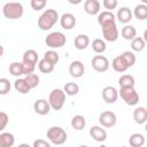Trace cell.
I'll use <instances>...</instances> for the list:
<instances>
[{"label":"cell","instance_id":"obj_1","mask_svg":"<svg viewBox=\"0 0 147 147\" xmlns=\"http://www.w3.org/2000/svg\"><path fill=\"white\" fill-rule=\"evenodd\" d=\"M57 21H60L57 10L52 9V8L46 9L38 18V28L41 31H48L56 24Z\"/></svg>","mask_w":147,"mask_h":147},{"label":"cell","instance_id":"obj_2","mask_svg":"<svg viewBox=\"0 0 147 147\" xmlns=\"http://www.w3.org/2000/svg\"><path fill=\"white\" fill-rule=\"evenodd\" d=\"M2 14L8 20H18L24 14V8L21 2L17 1H9L3 5Z\"/></svg>","mask_w":147,"mask_h":147},{"label":"cell","instance_id":"obj_3","mask_svg":"<svg viewBox=\"0 0 147 147\" xmlns=\"http://www.w3.org/2000/svg\"><path fill=\"white\" fill-rule=\"evenodd\" d=\"M118 93L127 106H136L140 100L139 93L136 91L134 86H122Z\"/></svg>","mask_w":147,"mask_h":147},{"label":"cell","instance_id":"obj_4","mask_svg":"<svg viewBox=\"0 0 147 147\" xmlns=\"http://www.w3.org/2000/svg\"><path fill=\"white\" fill-rule=\"evenodd\" d=\"M65 99H67V93L64 92V90H61V88L52 90L48 96L49 105L54 110H61L65 103Z\"/></svg>","mask_w":147,"mask_h":147},{"label":"cell","instance_id":"obj_5","mask_svg":"<svg viewBox=\"0 0 147 147\" xmlns=\"http://www.w3.org/2000/svg\"><path fill=\"white\" fill-rule=\"evenodd\" d=\"M46 137L53 145H62L67 141L68 134L61 126H51L46 132Z\"/></svg>","mask_w":147,"mask_h":147},{"label":"cell","instance_id":"obj_6","mask_svg":"<svg viewBox=\"0 0 147 147\" xmlns=\"http://www.w3.org/2000/svg\"><path fill=\"white\" fill-rule=\"evenodd\" d=\"M67 42V37L60 32V31H54V32H51L49 34L46 36L45 38V44L47 47L52 48V49H56V48H60L62 46H64Z\"/></svg>","mask_w":147,"mask_h":147},{"label":"cell","instance_id":"obj_7","mask_svg":"<svg viewBox=\"0 0 147 147\" xmlns=\"http://www.w3.org/2000/svg\"><path fill=\"white\" fill-rule=\"evenodd\" d=\"M101 30H102L103 39L106 41H109V42L116 41L117 38H118V36H119V32H118L116 22H108V23L101 25Z\"/></svg>","mask_w":147,"mask_h":147},{"label":"cell","instance_id":"obj_8","mask_svg":"<svg viewBox=\"0 0 147 147\" xmlns=\"http://www.w3.org/2000/svg\"><path fill=\"white\" fill-rule=\"evenodd\" d=\"M99 123L103 127H113L117 123V117L114 111L106 110L99 115Z\"/></svg>","mask_w":147,"mask_h":147},{"label":"cell","instance_id":"obj_9","mask_svg":"<svg viewBox=\"0 0 147 147\" xmlns=\"http://www.w3.org/2000/svg\"><path fill=\"white\" fill-rule=\"evenodd\" d=\"M92 68L98 72H106L109 69V61L105 55H95L92 59Z\"/></svg>","mask_w":147,"mask_h":147},{"label":"cell","instance_id":"obj_10","mask_svg":"<svg viewBox=\"0 0 147 147\" xmlns=\"http://www.w3.org/2000/svg\"><path fill=\"white\" fill-rule=\"evenodd\" d=\"M101 95H102V99H103V101L106 103L113 105V103H115L117 101L119 93H118L116 87H114V86H106V87H103V90L101 92Z\"/></svg>","mask_w":147,"mask_h":147},{"label":"cell","instance_id":"obj_11","mask_svg":"<svg viewBox=\"0 0 147 147\" xmlns=\"http://www.w3.org/2000/svg\"><path fill=\"white\" fill-rule=\"evenodd\" d=\"M90 136L93 140L98 142H103L107 140V131L102 125H93L90 129Z\"/></svg>","mask_w":147,"mask_h":147},{"label":"cell","instance_id":"obj_12","mask_svg":"<svg viewBox=\"0 0 147 147\" xmlns=\"http://www.w3.org/2000/svg\"><path fill=\"white\" fill-rule=\"evenodd\" d=\"M51 109H52V107L49 105V101L46 99H38L33 103V110L38 115H41V116L47 115V114H49Z\"/></svg>","mask_w":147,"mask_h":147},{"label":"cell","instance_id":"obj_13","mask_svg":"<svg viewBox=\"0 0 147 147\" xmlns=\"http://www.w3.org/2000/svg\"><path fill=\"white\" fill-rule=\"evenodd\" d=\"M84 72H85V67L82 61L76 60L69 64V74L74 78H80L84 75Z\"/></svg>","mask_w":147,"mask_h":147},{"label":"cell","instance_id":"obj_14","mask_svg":"<svg viewBox=\"0 0 147 147\" xmlns=\"http://www.w3.org/2000/svg\"><path fill=\"white\" fill-rule=\"evenodd\" d=\"M60 24H61V28H63L64 30H71L76 25L75 15L71 13H64L60 17Z\"/></svg>","mask_w":147,"mask_h":147},{"label":"cell","instance_id":"obj_15","mask_svg":"<svg viewBox=\"0 0 147 147\" xmlns=\"http://www.w3.org/2000/svg\"><path fill=\"white\" fill-rule=\"evenodd\" d=\"M100 8H101V5H100L99 0H86L84 2V10L86 14H88L91 16L99 15Z\"/></svg>","mask_w":147,"mask_h":147},{"label":"cell","instance_id":"obj_16","mask_svg":"<svg viewBox=\"0 0 147 147\" xmlns=\"http://www.w3.org/2000/svg\"><path fill=\"white\" fill-rule=\"evenodd\" d=\"M133 17V11L127 8V7H122L117 10V14H116V20L119 21L121 23L123 24H126L129 23Z\"/></svg>","mask_w":147,"mask_h":147},{"label":"cell","instance_id":"obj_17","mask_svg":"<svg viewBox=\"0 0 147 147\" xmlns=\"http://www.w3.org/2000/svg\"><path fill=\"white\" fill-rule=\"evenodd\" d=\"M132 116L137 124H145L147 122V109L145 107H137L133 110Z\"/></svg>","mask_w":147,"mask_h":147},{"label":"cell","instance_id":"obj_18","mask_svg":"<svg viewBox=\"0 0 147 147\" xmlns=\"http://www.w3.org/2000/svg\"><path fill=\"white\" fill-rule=\"evenodd\" d=\"M90 45V38L87 34H78L75 37L74 39V46L78 49V51H83V49H86L87 46Z\"/></svg>","mask_w":147,"mask_h":147},{"label":"cell","instance_id":"obj_19","mask_svg":"<svg viewBox=\"0 0 147 147\" xmlns=\"http://www.w3.org/2000/svg\"><path fill=\"white\" fill-rule=\"evenodd\" d=\"M14 88L21 94H28L31 90V87L28 84V82L25 80V78H18V77L14 82Z\"/></svg>","mask_w":147,"mask_h":147},{"label":"cell","instance_id":"obj_20","mask_svg":"<svg viewBox=\"0 0 147 147\" xmlns=\"http://www.w3.org/2000/svg\"><path fill=\"white\" fill-rule=\"evenodd\" d=\"M111 67H113V69H114L116 72H125V71L129 69V67H127V64L125 63V61H124V59L122 57V55H118V56L114 57V60H113V62H111Z\"/></svg>","mask_w":147,"mask_h":147},{"label":"cell","instance_id":"obj_21","mask_svg":"<svg viewBox=\"0 0 147 147\" xmlns=\"http://www.w3.org/2000/svg\"><path fill=\"white\" fill-rule=\"evenodd\" d=\"M15 144V137L10 132L0 133V147H13Z\"/></svg>","mask_w":147,"mask_h":147},{"label":"cell","instance_id":"obj_22","mask_svg":"<svg viewBox=\"0 0 147 147\" xmlns=\"http://www.w3.org/2000/svg\"><path fill=\"white\" fill-rule=\"evenodd\" d=\"M116 21V16L114 13H111L110 10H105V11H101L99 13L98 15V23L100 25H103L108 22H115Z\"/></svg>","mask_w":147,"mask_h":147},{"label":"cell","instance_id":"obj_23","mask_svg":"<svg viewBox=\"0 0 147 147\" xmlns=\"http://www.w3.org/2000/svg\"><path fill=\"white\" fill-rule=\"evenodd\" d=\"M71 126L76 131H82L86 126V119L83 115H75L71 118Z\"/></svg>","mask_w":147,"mask_h":147},{"label":"cell","instance_id":"obj_24","mask_svg":"<svg viewBox=\"0 0 147 147\" xmlns=\"http://www.w3.org/2000/svg\"><path fill=\"white\" fill-rule=\"evenodd\" d=\"M121 36L125 40H132L137 37V30L133 25H124L121 30Z\"/></svg>","mask_w":147,"mask_h":147},{"label":"cell","instance_id":"obj_25","mask_svg":"<svg viewBox=\"0 0 147 147\" xmlns=\"http://www.w3.org/2000/svg\"><path fill=\"white\" fill-rule=\"evenodd\" d=\"M129 145L131 147H141L145 145V137L141 133H132L129 138Z\"/></svg>","mask_w":147,"mask_h":147},{"label":"cell","instance_id":"obj_26","mask_svg":"<svg viewBox=\"0 0 147 147\" xmlns=\"http://www.w3.org/2000/svg\"><path fill=\"white\" fill-rule=\"evenodd\" d=\"M133 16L140 21L147 20V5L145 3L137 5L133 9Z\"/></svg>","mask_w":147,"mask_h":147},{"label":"cell","instance_id":"obj_27","mask_svg":"<svg viewBox=\"0 0 147 147\" xmlns=\"http://www.w3.org/2000/svg\"><path fill=\"white\" fill-rule=\"evenodd\" d=\"M9 74L14 77H20L24 75V69H23V63L22 62H11L9 64Z\"/></svg>","mask_w":147,"mask_h":147},{"label":"cell","instance_id":"obj_28","mask_svg":"<svg viewBox=\"0 0 147 147\" xmlns=\"http://www.w3.org/2000/svg\"><path fill=\"white\" fill-rule=\"evenodd\" d=\"M145 46H146V41L144 40L142 37H136L134 39L131 40V48L133 52H142L145 49Z\"/></svg>","mask_w":147,"mask_h":147},{"label":"cell","instance_id":"obj_29","mask_svg":"<svg viewBox=\"0 0 147 147\" xmlns=\"http://www.w3.org/2000/svg\"><path fill=\"white\" fill-rule=\"evenodd\" d=\"M39 57H38V53L34 51V49H28L23 53V56H22V61H25V62H30V63H33V64H37Z\"/></svg>","mask_w":147,"mask_h":147},{"label":"cell","instance_id":"obj_30","mask_svg":"<svg viewBox=\"0 0 147 147\" xmlns=\"http://www.w3.org/2000/svg\"><path fill=\"white\" fill-rule=\"evenodd\" d=\"M54 67L55 64L51 63L49 61H47L46 59H41L39 62H38V69L40 72L42 74H51L53 70H54Z\"/></svg>","mask_w":147,"mask_h":147},{"label":"cell","instance_id":"obj_31","mask_svg":"<svg viewBox=\"0 0 147 147\" xmlns=\"http://www.w3.org/2000/svg\"><path fill=\"white\" fill-rule=\"evenodd\" d=\"M107 48V45H106V40L105 39H100V38H96L92 41V49L98 53V54H102Z\"/></svg>","mask_w":147,"mask_h":147},{"label":"cell","instance_id":"obj_32","mask_svg":"<svg viewBox=\"0 0 147 147\" xmlns=\"http://www.w3.org/2000/svg\"><path fill=\"white\" fill-rule=\"evenodd\" d=\"M118 84L119 86H134L136 85V80H134V77L131 76V75H122L118 79Z\"/></svg>","mask_w":147,"mask_h":147},{"label":"cell","instance_id":"obj_33","mask_svg":"<svg viewBox=\"0 0 147 147\" xmlns=\"http://www.w3.org/2000/svg\"><path fill=\"white\" fill-rule=\"evenodd\" d=\"M44 59H46L47 61H49V62L53 63V64H57V62H59V60H60V56H59V53H57L56 51H54V49L51 48L49 51L45 52Z\"/></svg>","mask_w":147,"mask_h":147},{"label":"cell","instance_id":"obj_34","mask_svg":"<svg viewBox=\"0 0 147 147\" xmlns=\"http://www.w3.org/2000/svg\"><path fill=\"white\" fill-rule=\"evenodd\" d=\"M25 80L28 82V84L30 85V87H31V90L32 88H36L38 85H39V82H40V78H39V76L37 75V74H29V75H25Z\"/></svg>","mask_w":147,"mask_h":147},{"label":"cell","instance_id":"obj_35","mask_svg":"<svg viewBox=\"0 0 147 147\" xmlns=\"http://www.w3.org/2000/svg\"><path fill=\"white\" fill-rule=\"evenodd\" d=\"M64 92L67 93V95H70V96H74V95H77L78 92H79V86L76 84V83H67L64 85Z\"/></svg>","mask_w":147,"mask_h":147},{"label":"cell","instance_id":"obj_36","mask_svg":"<svg viewBox=\"0 0 147 147\" xmlns=\"http://www.w3.org/2000/svg\"><path fill=\"white\" fill-rule=\"evenodd\" d=\"M121 55H122V57L124 59V61H125V63L127 64L129 68H131V67L136 63V55H134L133 52H131V51H125V52H123Z\"/></svg>","mask_w":147,"mask_h":147},{"label":"cell","instance_id":"obj_37","mask_svg":"<svg viewBox=\"0 0 147 147\" xmlns=\"http://www.w3.org/2000/svg\"><path fill=\"white\" fill-rule=\"evenodd\" d=\"M10 88H11L10 82L7 78H0V94L1 95L7 94L10 91Z\"/></svg>","mask_w":147,"mask_h":147},{"label":"cell","instance_id":"obj_38","mask_svg":"<svg viewBox=\"0 0 147 147\" xmlns=\"http://www.w3.org/2000/svg\"><path fill=\"white\" fill-rule=\"evenodd\" d=\"M46 3H47V0H31V2H30L31 8L33 10H36V11L44 9Z\"/></svg>","mask_w":147,"mask_h":147},{"label":"cell","instance_id":"obj_39","mask_svg":"<svg viewBox=\"0 0 147 147\" xmlns=\"http://www.w3.org/2000/svg\"><path fill=\"white\" fill-rule=\"evenodd\" d=\"M8 122H9V116L5 111H1L0 113V131H3L6 129Z\"/></svg>","mask_w":147,"mask_h":147},{"label":"cell","instance_id":"obj_40","mask_svg":"<svg viewBox=\"0 0 147 147\" xmlns=\"http://www.w3.org/2000/svg\"><path fill=\"white\" fill-rule=\"evenodd\" d=\"M102 5H103V7L107 9V10H113V9H115L116 7H117V5H118V1L117 0H103L102 1Z\"/></svg>","mask_w":147,"mask_h":147},{"label":"cell","instance_id":"obj_41","mask_svg":"<svg viewBox=\"0 0 147 147\" xmlns=\"http://www.w3.org/2000/svg\"><path fill=\"white\" fill-rule=\"evenodd\" d=\"M23 63V69H24V75H29V74H32L36 69V64L33 63H30V62H25V61H22Z\"/></svg>","mask_w":147,"mask_h":147},{"label":"cell","instance_id":"obj_42","mask_svg":"<svg viewBox=\"0 0 147 147\" xmlns=\"http://www.w3.org/2000/svg\"><path fill=\"white\" fill-rule=\"evenodd\" d=\"M51 141H46L44 139H37L33 141V147H51Z\"/></svg>","mask_w":147,"mask_h":147},{"label":"cell","instance_id":"obj_43","mask_svg":"<svg viewBox=\"0 0 147 147\" xmlns=\"http://www.w3.org/2000/svg\"><path fill=\"white\" fill-rule=\"evenodd\" d=\"M82 1L83 0H68V2L71 3V5H79Z\"/></svg>","mask_w":147,"mask_h":147},{"label":"cell","instance_id":"obj_44","mask_svg":"<svg viewBox=\"0 0 147 147\" xmlns=\"http://www.w3.org/2000/svg\"><path fill=\"white\" fill-rule=\"evenodd\" d=\"M142 38H144V40L147 42V29L144 31V34H142Z\"/></svg>","mask_w":147,"mask_h":147},{"label":"cell","instance_id":"obj_45","mask_svg":"<svg viewBox=\"0 0 147 147\" xmlns=\"http://www.w3.org/2000/svg\"><path fill=\"white\" fill-rule=\"evenodd\" d=\"M141 1V3H145V5H147V0H140Z\"/></svg>","mask_w":147,"mask_h":147},{"label":"cell","instance_id":"obj_46","mask_svg":"<svg viewBox=\"0 0 147 147\" xmlns=\"http://www.w3.org/2000/svg\"><path fill=\"white\" fill-rule=\"evenodd\" d=\"M145 130H146V132H147V122L145 123Z\"/></svg>","mask_w":147,"mask_h":147},{"label":"cell","instance_id":"obj_47","mask_svg":"<svg viewBox=\"0 0 147 147\" xmlns=\"http://www.w3.org/2000/svg\"><path fill=\"white\" fill-rule=\"evenodd\" d=\"M10 1H15V0H10Z\"/></svg>","mask_w":147,"mask_h":147}]
</instances>
